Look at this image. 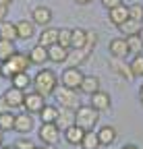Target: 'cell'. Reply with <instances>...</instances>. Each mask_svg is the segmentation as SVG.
Masks as SVG:
<instances>
[{
    "label": "cell",
    "instance_id": "6da1fadb",
    "mask_svg": "<svg viewBox=\"0 0 143 149\" xmlns=\"http://www.w3.org/2000/svg\"><path fill=\"white\" fill-rule=\"evenodd\" d=\"M33 91H38L42 93L44 97H50V95H54L56 89H58V77H56V72L52 70V68H40L38 72H35V77H33Z\"/></svg>",
    "mask_w": 143,
    "mask_h": 149
},
{
    "label": "cell",
    "instance_id": "7a4b0ae2",
    "mask_svg": "<svg viewBox=\"0 0 143 149\" xmlns=\"http://www.w3.org/2000/svg\"><path fill=\"white\" fill-rule=\"evenodd\" d=\"M29 56L21 54V52H15L8 60L0 62V77L2 79H13L17 72H25L29 68Z\"/></svg>",
    "mask_w": 143,
    "mask_h": 149
},
{
    "label": "cell",
    "instance_id": "3957f363",
    "mask_svg": "<svg viewBox=\"0 0 143 149\" xmlns=\"http://www.w3.org/2000/svg\"><path fill=\"white\" fill-rule=\"evenodd\" d=\"M100 120V112L91 106H79L75 110V124L83 130H93V126Z\"/></svg>",
    "mask_w": 143,
    "mask_h": 149
},
{
    "label": "cell",
    "instance_id": "277c9868",
    "mask_svg": "<svg viewBox=\"0 0 143 149\" xmlns=\"http://www.w3.org/2000/svg\"><path fill=\"white\" fill-rule=\"evenodd\" d=\"M83 77L85 74L81 72L79 66H66L60 74V85L62 87H68V89H79L81 83H83Z\"/></svg>",
    "mask_w": 143,
    "mask_h": 149
},
{
    "label": "cell",
    "instance_id": "5b68a950",
    "mask_svg": "<svg viewBox=\"0 0 143 149\" xmlns=\"http://www.w3.org/2000/svg\"><path fill=\"white\" fill-rule=\"evenodd\" d=\"M40 139H42V143L44 145H52L54 147L58 141H60V135H62V130L54 124V122H42V126H40Z\"/></svg>",
    "mask_w": 143,
    "mask_h": 149
},
{
    "label": "cell",
    "instance_id": "8992f818",
    "mask_svg": "<svg viewBox=\"0 0 143 149\" xmlns=\"http://www.w3.org/2000/svg\"><path fill=\"white\" fill-rule=\"evenodd\" d=\"M56 97L60 102V108H66V110H77L81 104H79V97H77V89H68V87H58L56 89Z\"/></svg>",
    "mask_w": 143,
    "mask_h": 149
},
{
    "label": "cell",
    "instance_id": "52a82bcc",
    "mask_svg": "<svg viewBox=\"0 0 143 149\" xmlns=\"http://www.w3.org/2000/svg\"><path fill=\"white\" fill-rule=\"evenodd\" d=\"M46 106V97L38 91H31V93H25V100H23V108L27 114H40Z\"/></svg>",
    "mask_w": 143,
    "mask_h": 149
},
{
    "label": "cell",
    "instance_id": "ba28073f",
    "mask_svg": "<svg viewBox=\"0 0 143 149\" xmlns=\"http://www.w3.org/2000/svg\"><path fill=\"white\" fill-rule=\"evenodd\" d=\"M108 50H110L112 58H118V60H124L131 54L129 52V46H127V37H114V40H110Z\"/></svg>",
    "mask_w": 143,
    "mask_h": 149
},
{
    "label": "cell",
    "instance_id": "9c48e42d",
    "mask_svg": "<svg viewBox=\"0 0 143 149\" xmlns=\"http://www.w3.org/2000/svg\"><path fill=\"white\" fill-rule=\"evenodd\" d=\"M2 97H4V102H6V106H8L10 110H15V108H23L25 91H21V89H17V87L10 85V87L2 93Z\"/></svg>",
    "mask_w": 143,
    "mask_h": 149
},
{
    "label": "cell",
    "instance_id": "30bf717a",
    "mask_svg": "<svg viewBox=\"0 0 143 149\" xmlns=\"http://www.w3.org/2000/svg\"><path fill=\"white\" fill-rule=\"evenodd\" d=\"M31 21L40 27H50L52 23V10L48 6H35L31 10Z\"/></svg>",
    "mask_w": 143,
    "mask_h": 149
},
{
    "label": "cell",
    "instance_id": "8fae6325",
    "mask_svg": "<svg viewBox=\"0 0 143 149\" xmlns=\"http://www.w3.org/2000/svg\"><path fill=\"white\" fill-rule=\"evenodd\" d=\"M91 97V108H96L98 112H106V110H110V106H112V100H110V93H106V91H96L93 95H89Z\"/></svg>",
    "mask_w": 143,
    "mask_h": 149
},
{
    "label": "cell",
    "instance_id": "7c38bea8",
    "mask_svg": "<svg viewBox=\"0 0 143 149\" xmlns=\"http://www.w3.org/2000/svg\"><path fill=\"white\" fill-rule=\"evenodd\" d=\"M68 54H70V50L62 48L60 44H52L48 48V60L54 62V64H62V62L68 60Z\"/></svg>",
    "mask_w": 143,
    "mask_h": 149
},
{
    "label": "cell",
    "instance_id": "4fadbf2b",
    "mask_svg": "<svg viewBox=\"0 0 143 149\" xmlns=\"http://www.w3.org/2000/svg\"><path fill=\"white\" fill-rule=\"evenodd\" d=\"M15 130L21 135H27L33 130V114H27V112H23V114H17L15 116Z\"/></svg>",
    "mask_w": 143,
    "mask_h": 149
},
{
    "label": "cell",
    "instance_id": "5bb4252c",
    "mask_svg": "<svg viewBox=\"0 0 143 149\" xmlns=\"http://www.w3.org/2000/svg\"><path fill=\"white\" fill-rule=\"evenodd\" d=\"M15 25H17V35H19V40H25V42L35 35V27H38L31 19H21V21L15 23Z\"/></svg>",
    "mask_w": 143,
    "mask_h": 149
},
{
    "label": "cell",
    "instance_id": "9a60e30c",
    "mask_svg": "<svg viewBox=\"0 0 143 149\" xmlns=\"http://www.w3.org/2000/svg\"><path fill=\"white\" fill-rule=\"evenodd\" d=\"M108 19H110V23H112V25L120 27V25H122V23L129 19V6L118 4V6L110 8V10H108Z\"/></svg>",
    "mask_w": 143,
    "mask_h": 149
},
{
    "label": "cell",
    "instance_id": "2e32d148",
    "mask_svg": "<svg viewBox=\"0 0 143 149\" xmlns=\"http://www.w3.org/2000/svg\"><path fill=\"white\" fill-rule=\"evenodd\" d=\"M91 50L93 48H89V46H85V48H79V50H70V54H68V66H81L87 58H89V54H91Z\"/></svg>",
    "mask_w": 143,
    "mask_h": 149
},
{
    "label": "cell",
    "instance_id": "e0dca14e",
    "mask_svg": "<svg viewBox=\"0 0 143 149\" xmlns=\"http://www.w3.org/2000/svg\"><path fill=\"white\" fill-rule=\"evenodd\" d=\"M62 137H64V141H66L68 145H81V141H83V137H85V130H83L81 126L73 124V126H68L66 130H62Z\"/></svg>",
    "mask_w": 143,
    "mask_h": 149
},
{
    "label": "cell",
    "instance_id": "ac0fdd59",
    "mask_svg": "<svg viewBox=\"0 0 143 149\" xmlns=\"http://www.w3.org/2000/svg\"><path fill=\"white\" fill-rule=\"evenodd\" d=\"M27 56H29V62H31V64L42 66V64L48 62V48H44V46H40V44H35V46L29 50Z\"/></svg>",
    "mask_w": 143,
    "mask_h": 149
},
{
    "label": "cell",
    "instance_id": "d6986e66",
    "mask_svg": "<svg viewBox=\"0 0 143 149\" xmlns=\"http://www.w3.org/2000/svg\"><path fill=\"white\" fill-rule=\"evenodd\" d=\"M58 31L60 29H56V27H44V31L38 37V44L44 48H50L52 44H58Z\"/></svg>",
    "mask_w": 143,
    "mask_h": 149
},
{
    "label": "cell",
    "instance_id": "ffe728a7",
    "mask_svg": "<svg viewBox=\"0 0 143 149\" xmlns=\"http://www.w3.org/2000/svg\"><path fill=\"white\" fill-rule=\"evenodd\" d=\"M60 130H66L68 126L75 124V110H66V108H60L58 110V118L54 122Z\"/></svg>",
    "mask_w": 143,
    "mask_h": 149
},
{
    "label": "cell",
    "instance_id": "44dd1931",
    "mask_svg": "<svg viewBox=\"0 0 143 149\" xmlns=\"http://www.w3.org/2000/svg\"><path fill=\"white\" fill-rule=\"evenodd\" d=\"M79 91L85 93V95H93L96 91H100V77H96V74H85Z\"/></svg>",
    "mask_w": 143,
    "mask_h": 149
},
{
    "label": "cell",
    "instance_id": "7402d4cb",
    "mask_svg": "<svg viewBox=\"0 0 143 149\" xmlns=\"http://www.w3.org/2000/svg\"><path fill=\"white\" fill-rule=\"evenodd\" d=\"M98 137H100L102 147H110V145L116 141V128L110 126V124H104V126L98 130Z\"/></svg>",
    "mask_w": 143,
    "mask_h": 149
},
{
    "label": "cell",
    "instance_id": "603a6c76",
    "mask_svg": "<svg viewBox=\"0 0 143 149\" xmlns=\"http://www.w3.org/2000/svg\"><path fill=\"white\" fill-rule=\"evenodd\" d=\"M87 44V29H70V50L85 48Z\"/></svg>",
    "mask_w": 143,
    "mask_h": 149
},
{
    "label": "cell",
    "instance_id": "cb8c5ba5",
    "mask_svg": "<svg viewBox=\"0 0 143 149\" xmlns=\"http://www.w3.org/2000/svg\"><path fill=\"white\" fill-rule=\"evenodd\" d=\"M10 85L17 87V89H21V91H27L31 85H33V77H29V72H17L15 77L10 79Z\"/></svg>",
    "mask_w": 143,
    "mask_h": 149
},
{
    "label": "cell",
    "instance_id": "d4e9b609",
    "mask_svg": "<svg viewBox=\"0 0 143 149\" xmlns=\"http://www.w3.org/2000/svg\"><path fill=\"white\" fill-rule=\"evenodd\" d=\"M0 40H19V35H17V25L10 23V21H2L0 23Z\"/></svg>",
    "mask_w": 143,
    "mask_h": 149
},
{
    "label": "cell",
    "instance_id": "484cf974",
    "mask_svg": "<svg viewBox=\"0 0 143 149\" xmlns=\"http://www.w3.org/2000/svg\"><path fill=\"white\" fill-rule=\"evenodd\" d=\"M112 70L116 72V74H120L122 79H127V81H131V79H135L133 77V72H131V66L129 64H124L122 60H118V58H112Z\"/></svg>",
    "mask_w": 143,
    "mask_h": 149
},
{
    "label": "cell",
    "instance_id": "4316f807",
    "mask_svg": "<svg viewBox=\"0 0 143 149\" xmlns=\"http://www.w3.org/2000/svg\"><path fill=\"white\" fill-rule=\"evenodd\" d=\"M120 33H124V37H129V35H137L139 31H141V21H135V19H127V21H124L120 27Z\"/></svg>",
    "mask_w": 143,
    "mask_h": 149
},
{
    "label": "cell",
    "instance_id": "83f0119b",
    "mask_svg": "<svg viewBox=\"0 0 143 149\" xmlns=\"http://www.w3.org/2000/svg\"><path fill=\"white\" fill-rule=\"evenodd\" d=\"M81 147H83V149H100L102 143H100L98 133H93V130H85V137H83V141H81Z\"/></svg>",
    "mask_w": 143,
    "mask_h": 149
},
{
    "label": "cell",
    "instance_id": "f1b7e54d",
    "mask_svg": "<svg viewBox=\"0 0 143 149\" xmlns=\"http://www.w3.org/2000/svg\"><path fill=\"white\" fill-rule=\"evenodd\" d=\"M17 52V48H15V42H10V40H0V62H4V60H8L10 56Z\"/></svg>",
    "mask_w": 143,
    "mask_h": 149
},
{
    "label": "cell",
    "instance_id": "f546056e",
    "mask_svg": "<svg viewBox=\"0 0 143 149\" xmlns=\"http://www.w3.org/2000/svg\"><path fill=\"white\" fill-rule=\"evenodd\" d=\"M40 118H42V122H56V118H58V108L46 104L44 110L40 112Z\"/></svg>",
    "mask_w": 143,
    "mask_h": 149
},
{
    "label": "cell",
    "instance_id": "4dcf8cb0",
    "mask_svg": "<svg viewBox=\"0 0 143 149\" xmlns=\"http://www.w3.org/2000/svg\"><path fill=\"white\" fill-rule=\"evenodd\" d=\"M129 66H131V72L135 79H143V54H137L129 62Z\"/></svg>",
    "mask_w": 143,
    "mask_h": 149
},
{
    "label": "cell",
    "instance_id": "1f68e13d",
    "mask_svg": "<svg viewBox=\"0 0 143 149\" xmlns=\"http://www.w3.org/2000/svg\"><path fill=\"white\" fill-rule=\"evenodd\" d=\"M127 46H129V52H131V54H135V56H137V54H143V42H141L139 33L127 37Z\"/></svg>",
    "mask_w": 143,
    "mask_h": 149
},
{
    "label": "cell",
    "instance_id": "d6a6232c",
    "mask_svg": "<svg viewBox=\"0 0 143 149\" xmlns=\"http://www.w3.org/2000/svg\"><path fill=\"white\" fill-rule=\"evenodd\" d=\"M15 116L13 112H2L0 114V130H15Z\"/></svg>",
    "mask_w": 143,
    "mask_h": 149
},
{
    "label": "cell",
    "instance_id": "836d02e7",
    "mask_svg": "<svg viewBox=\"0 0 143 149\" xmlns=\"http://www.w3.org/2000/svg\"><path fill=\"white\" fill-rule=\"evenodd\" d=\"M129 17L135 19V21H141L143 23V4H139V2L131 4L129 6Z\"/></svg>",
    "mask_w": 143,
    "mask_h": 149
},
{
    "label": "cell",
    "instance_id": "e575fe53",
    "mask_svg": "<svg viewBox=\"0 0 143 149\" xmlns=\"http://www.w3.org/2000/svg\"><path fill=\"white\" fill-rule=\"evenodd\" d=\"M58 44L66 50H70V29H60L58 31Z\"/></svg>",
    "mask_w": 143,
    "mask_h": 149
},
{
    "label": "cell",
    "instance_id": "d590c367",
    "mask_svg": "<svg viewBox=\"0 0 143 149\" xmlns=\"http://www.w3.org/2000/svg\"><path fill=\"white\" fill-rule=\"evenodd\" d=\"M13 147H15V149H33L35 145H33V141H31L29 137H21V139L17 141Z\"/></svg>",
    "mask_w": 143,
    "mask_h": 149
},
{
    "label": "cell",
    "instance_id": "8d00e7d4",
    "mask_svg": "<svg viewBox=\"0 0 143 149\" xmlns=\"http://www.w3.org/2000/svg\"><path fill=\"white\" fill-rule=\"evenodd\" d=\"M102 4L110 10V8H114V6H118V4H122V0H102Z\"/></svg>",
    "mask_w": 143,
    "mask_h": 149
},
{
    "label": "cell",
    "instance_id": "74e56055",
    "mask_svg": "<svg viewBox=\"0 0 143 149\" xmlns=\"http://www.w3.org/2000/svg\"><path fill=\"white\" fill-rule=\"evenodd\" d=\"M6 15H8V6H0V23L6 21Z\"/></svg>",
    "mask_w": 143,
    "mask_h": 149
},
{
    "label": "cell",
    "instance_id": "f35d334b",
    "mask_svg": "<svg viewBox=\"0 0 143 149\" xmlns=\"http://www.w3.org/2000/svg\"><path fill=\"white\" fill-rule=\"evenodd\" d=\"M8 110H10V108L6 106V102H4V97H2V95H0V114H2V112H8Z\"/></svg>",
    "mask_w": 143,
    "mask_h": 149
},
{
    "label": "cell",
    "instance_id": "ab89813d",
    "mask_svg": "<svg viewBox=\"0 0 143 149\" xmlns=\"http://www.w3.org/2000/svg\"><path fill=\"white\" fill-rule=\"evenodd\" d=\"M77 4H81V6H85V4H89V2H93V0H75Z\"/></svg>",
    "mask_w": 143,
    "mask_h": 149
},
{
    "label": "cell",
    "instance_id": "60d3db41",
    "mask_svg": "<svg viewBox=\"0 0 143 149\" xmlns=\"http://www.w3.org/2000/svg\"><path fill=\"white\" fill-rule=\"evenodd\" d=\"M33 149H54V147H52V145H40V147H38V145H35Z\"/></svg>",
    "mask_w": 143,
    "mask_h": 149
},
{
    "label": "cell",
    "instance_id": "b9f144b4",
    "mask_svg": "<svg viewBox=\"0 0 143 149\" xmlns=\"http://www.w3.org/2000/svg\"><path fill=\"white\" fill-rule=\"evenodd\" d=\"M13 0H0V6H10Z\"/></svg>",
    "mask_w": 143,
    "mask_h": 149
},
{
    "label": "cell",
    "instance_id": "7bdbcfd3",
    "mask_svg": "<svg viewBox=\"0 0 143 149\" xmlns=\"http://www.w3.org/2000/svg\"><path fill=\"white\" fill-rule=\"evenodd\" d=\"M4 145V130H0V147Z\"/></svg>",
    "mask_w": 143,
    "mask_h": 149
},
{
    "label": "cell",
    "instance_id": "ee69618b",
    "mask_svg": "<svg viewBox=\"0 0 143 149\" xmlns=\"http://www.w3.org/2000/svg\"><path fill=\"white\" fill-rule=\"evenodd\" d=\"M139 100H141V104H143V85L139 87Z\"/></svg>",
    "mask_w": 143,
    "mask_h": 149
},
{
    "label": "cell",
    "instance_id": "f6af8a7d",
    "mask_svg": "<svg viewBox=\"0 0 143 149\" xmlns=\"http://www.w3.org/2000/svg\"><path fill=\"white\" fill-rule=\"evenodd\" d=\"M122 149H139V147H137V145H124Z\"/></svg>",
    "mask_w": 143,
    "mask_h": 149
},
{
    "label": "cell",
    "instance_id": "bcb514c9",
    "mask_svg": "<svg viewBox=\"0 0 143 149\" xmlns=\"http://www.w3.org/2000/svg\"><path fill=\"white\" fill-rule=\"evenodd\" d=\"M0 149H15V147H13V145H2Z\"/></svg>",
    "mask_w": 143,
    "mask_h": 149
},
{
    "label": "cell",
    "instance_id": "7dc6e473",
    "mask_svg": "<svg viewBox=\"0 0 143 149\" xmlns=\"http://www.w3.org/2000/svg\"><path fill=\"white\" fill-rule=\"evenodd\" d=\"M139 37H141V42H143V23H141V31H139Z\"/></svg>",
    "mask_w": 143,
    "mask_h": 149
}]
</instances>
